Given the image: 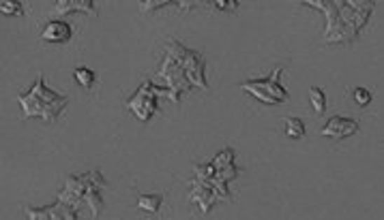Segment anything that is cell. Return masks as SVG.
I'll list each match as a JSON object with an SVG mask.
<instances>
[{"mask_svg":"<svg viewBox=\"0 0 384 220\" xmlns=\"http://www.w3.org/2000/svg\"><path fill=\"white\" fill-rule=\"evenodd\" d=\"M18 103L24 112V118H41L46 122H56L58 116L62 114V109L67 107L69 98L50 90L46 86L43 75H39L26 94H20Z\"/></svg>","mask_w":384,"mask_h":220,"instance_id":"6da1fadb","label":"cell"},{"mask_svg":"<svg viewBox=\"0 0 384 220\" xmlns=\"http://www.w3.org/2000/svg\"><path fill=\"white\" fill-rule=\"evenodd\" d=\"M165 54H170L177 62H181V66L187 73V80L191 82V86L208 92V84H206V60L200 52L187 50L183 43L179 41H167L165 43Z\"/></svg>","mask_w":384,"mask_h":220,"instance_id":"7a4b0ae2","label":"cell"},{"mask_svg":"<svg viewBox=\"0 0 384 220\" xmlns=\"http://www.w3.org/2000/svg\"><path fill=\"white\" fill-rule=\"evenodd\" d=\"M282 75H284V66H275L273 73L264 80H249V82H242V90L254 94L258 101L266 103V105H277V103H284L288 101V90L282 86Z\"/></svg>","mask_w":384,"mask_h":220,"instance_id":"3957f363","label":"cell"},{"mask_svg":"<svg viewBox=\"0 0 384 220\" xmlns=\"http://www.w3.org/2000/svg\"><path fill=\"white\" fill-rule=\"evenodd\" d=\"M159 75L165 80V98H170L172 103H179L181 94H185L193 88L191 82L187 80V73L181 66V62H177L170 54H165V58L159 66Z\"/></svg>","mask_w":384,"mask_h":220,"instance_id":"277c9868","label":"cell"},{"mask_svg":"<svg viewBox=\"0 0 384 220\" xmlns=\"http://www.w3.org/2000/svg\"><path fill=\"white\" fill-rule=\"evenodd\" d=\"M157 86H153L149 80L139 84L137 92L127 101V109L142 122H149L157 112H159V96H157Z\"/></svg>","mask_w":384,"mask_h":220,"instance_id":"5b68a950","label":"cell"},{"mask_svg":"<svg viewBox=\"0 0 384 220\" xmlns=\"http://www.w3.org/2000/svg\"><path fill=\"white\" fill-rule=\"evenodd\" d=\"M26 218H30V220H76L78 207L56 199V203L46 205V207H28Z\"/></svg>","mask_w":384,"mask_h":220,"instance_id":"8992f818","label":"cell"},{"mask_svg":"<svg viewBox=\"0 0 384 220\" xmlns=\"http://www.w3.org/2000/svg\"><path fill=\"white\" fill-rule=\"evenodd\" d=\"M86 186H88V171L82 173V175H69L64 179V186H62V191L58 193L56 199H60V201H64V203L80 210L82 205H86L84 203Z\"/></svg>","mask_w":384,"mask_h":220,"instance_id":"52a82bcc","label":"cell"},{"mask_svg":"<svg viewBox=\"0 0 384 220\" xmlns=\"http://www.w3.org/2000/svg\"><path fill=\"white\" fill-rule=\"evenodd\" d=\"M108 186V182L103 179L101 171L92 169L88 171V186H86V195H84V203L90 210L92 218H99L103 212V199H101V191Z\"/></svg>","mask_w":384,"mask_h":220,"instance_id":"ba28073f","label":"cell"},{"mask_svg":"<svg viewBox=\"0 0 384 220\" xmlns=\"http://www.w3.org/2000/svg\"><path fill=\"white\" fill-rule=\"evenodd\" d=\"M189 201H193L196 205H200L202 214H208L213 210L215 201H217V193L211 186V182H204V179H193L191 182V193H189Z\"/></svg>","mask_w":384,"mask_h":220,"instance_id":"9c48e42d","label":"cell"},{"mask_svg":"<svg viewBox=\"0 0 384 220\" xmlns=\"http://www.w3.org/2000/svg\"><path fill=\"white\" fill-rule=\"evenodd\" d=\"M359 131V122L352 118H343V116H333L324 126H322V135L324 137H333V139H345Z\"/></svg>","mask_w":384,"mask_h":220,"instance_id":"30bf717a","label":"cell"},{"mask_svg":"<svg viewBox=\"0 0 384 220\" xmlns=\"http://www.w3.org/2000/svg\"><path fill=\"white\" fill-rule=\"evenodd\" d=\"M71 36H74V28L64 20H50L41 30V39L48 43H56V45L71 41Z\"/></svg>","mask_w":384,"mask_h":220,"instance_id":"8fae6325","label":"cell"},{"mask_svg":"<svg viewBox=\"0 0 384 220\" xmlns=\"http://www.w3.org/2000/svg\"><path fill=\"white\" fill-rule=\"evenodd\" d=\"M74 11H82L88 15H97V0H56V15H67Z\"/></svg>","mask_w":384,"mask_h":220,"instance_id":"7c38bea8","label":"cell"},{"mask_svg":"<svg viewBox=\"0 0 384 220\" xmlns=\"http://www.w3.org/2000/svg\"><path fill=\"white\" fill-rule=\"evenodd\" d=\"M286 135L290 139H303L305 137V124H303V120H299L294 116H288L286 118Z\"/></svg>","mask_w":384,"mask_h":220,"instance_id":"4fadbf2b","label":"cell"},{"mask_svg":"<svg viewBox=\"0 0 384 220\" xmlns=\"http://www.w3.org/2000/svg\"><path fill=\"white\" fill-rule=\"evenodd\" d=\"M309 101L316 114H324L327 112V96L320 88H309Z\"/></svg>","mask_w":384,"mask_h":220,"instance_id":"5bb4252c","label":"cell"},{"mask_svg":"<svg viewBox=\"0 0 384 220\" xmlns=\"http://www.w3.org/2000/svg\"><path fill=\"white\" fill-rule=\"evenodd\" d=\"M74 78H76L78 84H80L82 88H86V90H90V88L95 86V73H92L90 68H86V66H78V68L74 71Z\"/></svg>","mask_w":384,"mask_h":220,"instance_id":"9a60e30c","label":"cell"},{"mask_svg":"<svg viewBox=\"0 0 384 220\" xmlns=\"http://www.w3.org/2000/svg\"><path fill=\"white\" fill-rule=\"evenodd\" d=\"M161 203H163L161 195H142L137 199V205L142 210H146V212H159Z\"/></svg>","mask_w":384,"mask_h":220,"instance_id":"2e32d148","label":"cell"},{"mask_svg":"<svg viewBox=\"0 0 384 220\" xmlns=\"http://www.w3.org/2000/svg\"><path fill=\"white\" fill-rule=\"evenodd\" d=\"M0 13L7 17H18V15H24V7L20 0H3V3H0Z\"/></svg>","mask_w":384,"mask_h":220,"instance_id":"e0dca14e","label":"cell"},{"mask_svg":"<svg viewBox=\"0 0 384 220\" xmlns=\"http://www.w3.org/2000/svg\"><path fill=\"white\" fill-rule=\"evenodd\" d=\"M211 163L215 165V169H221V167L232 165V163H234V150H232V148H224L221 152L215 154V159H213Z\"/></svg>","mask_w":384,"mask_h":220,"instance_id":"ac0fdd59","label":"cell"},{"mask_svg":"<svg viewBox=\"0 0 384 220\" xmlns=\"http://www.w3.org/2000/svg\"><path fill=\"white\" fill-rule=\"evenodd\" d=\"M193 171H196V177H198V179L208 182V179H211V177L215 175V165H213V163H202V165H196Z\"/></svg>","mask_w":384,"mask_h":220,"instance_id":"d6986e66","label":"cell"},{"mask_svg":"<svg viewBox=\"0 0 384 220\" xmlns=\"http://www.w3.org/2000/svg\"><path fill=\"white\" fill-rule=\"evenodd\" d=\"M170 3H177V5H181V0H142V13H153L155 9H159V7H163V5H170Z\"/></svg>","mask_w":384,"mask_h":220,"instance_id":"ffe728a7","label":"cell"},{"mask_svg":"<svg viewBox=\"0 0 384 220\" xmlns=\"http://www.w3.org/2000/svg\"><path fill=\"white\" fill-rule=\"evenodd\" d=\"M238 175V169H236V165L232 163V165H228V167H221V169H215V175L213 177H217V179H221V182H228L230 179H234Z\"/></svg>","mask_w":384,"mask_h":220,"instance_id":"44dd1931","label":"cell"},{"mask_svg":"<svg viewBox=\"0 0 384 220\" xmlns=\"http://www.w3.org/2000/svg\"><path fill=\"white\" fill-rule=\"evenodd\" d=\"M208 182H211V186L215 189V193H217V199H219V201H228V199H230V191H228V184H226V182L217 179V177H211Z\"/></svg>","mask_w":384,"mask_h":220,"instance_id":"7402d4cb","label":"cell"},{"mask_svg":"<svg viewBox=\"0 0 384 220\" xmlns=\"http://www.w3.org/2000/svg\"><path fill=\"white\" fill-rule=\"evenodd\" d=\"M345 5H348V7H352V9H357V11H367V13H371L373 7H376L373 0H345Z\"/></svg>","mask_w":384,"mask_h":220,"instance_id":"603a6c76","label":"cell"},{"mask_svg":"<svg viewBox=\"0 0 384 220\" xmlns=\"http://www.w3.org/2000/svg\"><path fill=\"white\" fill-rule=\"evenodd\" d=\"M352 96H355V103L361 105V107H367V105L371 103V92L365 90V88H357Z\"/></svg>","mask_w":384,"mask_h":220,"instance_id":"cb8c5ba5","label":"cell"},{"mask_svg":"<svg viewBox=\"0 0 384 220\" xmlns=\"http://www.w3.org/2000/svg\"><path fill=\"white\" fill-rule=\"evenodd\" d=\"M211 3L219 11H236L238 9V0H211Z\"/></svg>","mask_w":384,"mask_h":220,"instance_id":"d4e9b609","label":"cell"},{"mask_svg":"<svg viewBox=\"0 0 384 220\" xmlns=\"http://www.w3.org/2000/svg\"><path fill=\"white\" fill-rule=\"evenodd\" d=\"M198 3H204L206 5V3H211V0H198Z\"/></svg>","mask_w":384,"mask_h":220,"instance_id":"484cf974","label":"cell"}]
</instances>
